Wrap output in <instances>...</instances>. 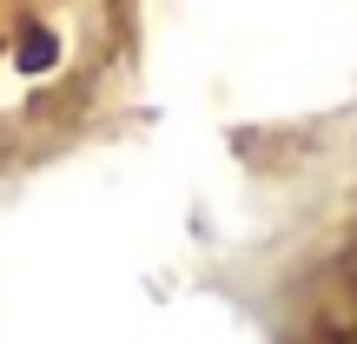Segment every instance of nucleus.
<instances>
[]
</instances>
